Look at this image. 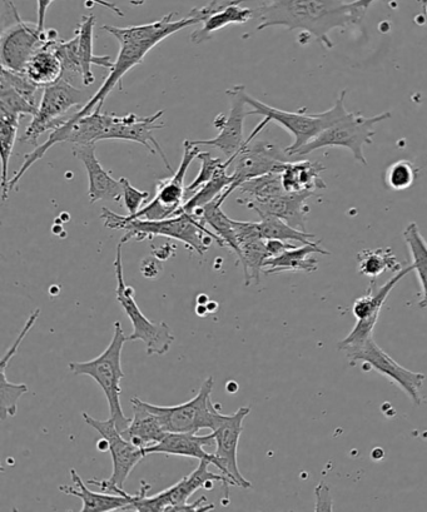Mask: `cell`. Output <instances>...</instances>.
Instances as JSON below:
<instances>
[{"instance_id": "48", "label": "cell", "mask_w": 427, "mask_h": 512, "mask_svg": "<svg viewBox=\"0 0 427 512\" xmlns=\"http://www.w3.org/2000/svg\"><path fill=\"white\" fill-rule=\"evenodd\" d=\"M102 439H103V437H102ZM97 447H98L99 451H102V452L109 451V444H108V441L106 439L99 440L98 444H97Z\"/></svg>"}, {"instance_id": "45", "label": "cell", "mask_w": 427, "mask_h": 512, "mask_svg": "<svg viewBox=\"0 0 427 512\" xmlns=\"http://www.w3.org/2000/svg\"><path fill=\"white\" fill-rule=\"evenodd\" d=\"M316 506L317 511H332L334 505H332V497L330 494L329 486L325 482H320L315 489Z\"/></svg>"}, {"instance_id": "5", "label": "cell", "mask_w": 427, "mask_h": 512, "mask_svg": "<svg viewBox=\"0 0 427 512\" xmlns=\"http://www.w3.org/2000/svg\"><path fill=\"white\" fill-rule=\"evenodd\" d=\"M346 94L347 91H342L337 97L334 107H331L329 111L317 114L282 111V109L267 106L247 92L245 97L247 106L252 108L251 111H248V116H262L268 122H275L294 136V143L285 149L287 156L292 157L307 143L319 137L325 129L349 113L345 107Z\"/></svg>"}, {"instance_id": "28", "label": "cell", "mask_w": 427, "mask_h": 512, "mask_svg": "<svg viewBox=\"0 0 427 512\" xmlns=\"http://www.w3.org/2000/svg\"><path fill=\"white\" fill-rule=\"evenodd\" d=\"M245 0H228L202 23V27L191 34V42L201 44L211 39L212 34L231 24H245L255 16V11L242 7Z\"/></svg>"}, {"instance_id": "38", "label": "cell", "mask_w": 427, "mask_h": 512, "mask_svg": "<svg viewBox=\"0 0 427 512\" xmlns=\"http://www.w3.org/2000/svg\"><path fill=\"white\" fill-rule=\"evenodd\" d=\"M38 107L24 98L7 82L0 81V113L14 114V116H34Z\"/></svg>"}, {"instance_id": "13", "label": "cell", "mask_w": 427, "mask_h": 512, "mask_svg": "<svg viewBox=\"0 0 427 512\" xmlns=\"http://www.w3.org/2000/svg\"><path fill=\"white\" fill-rule=\"evenodd\" d=\"M200 147L192 144L191 141L183 143V157L180 167L170 178L158 181L156 196L148 205L142 207L136 215L127 216L132 220L161 221L173 216L180 215L185 205L186 187L185 178L188 168L195 161L200 153Z\"/></svg>"}, {"instance_id": "44", "label": "cell", "mask_w": 427, "mask_h": 512, "mask_svg": "<svg viewBox=\"0 0 427 512\" xmlns=\"http://www.w3.org/2000/svg\"><path fill=\"white\" fill-rule=\"evenodd\" d=\"M54 2V0H37V13H38V27L44 31V23H46V17L48 8L51 7V4ZM86 2L89 3V6H93V4H98V6L104 7L109 9V11L113 12L114 14H117L118 17H124V13L119 9L116 4L107 2V0H86Z\"/></svg>"}, {"instance_id": "37", "label": "cell", "mask_w": 427, "mask_h": 512, "mask_svg": "<svg viewBox=\"0 0 427 512\" xmlns=\"http://www.w3.org/2000/svg\"><path fill=\"white\" fill-rule=\"evenodd\" d=\"M19 116L14 114L0 113V146H2V200L7 201L9 178L8 167L11 161L13 148L16 146L18 138L19 123H21Z\"/></svg>"}, {"instance_id": "4", "label": "cell", "mask_w": 427, "mask_h": 512, "mask_svg": "<svg viewBox=\"0 0 427 512\" xmlns=\"http://www.w3.org/2000/svg\"><path fill=\"white\" fill-rule=\"evenodd\" d=\"M128 337L124 335L121 321L114 323V333L111 344L103 354L87 362H71L68 369L78 376H89L101 387L109 406V414L119 432L127 429L129 419L124 415L121 405V380L124 379L122 370V351Z\"/></svg>"}, {"instance_id": "15", "label": "cell", "mask_w": 427, "mask_h": 512, "mask_svg": "<svg viewBox=\"0 0 427 512\" xmlns=\"http://www.w3.org/2000/svg\"><path fill=\"white\" fill-rule=\"evenodd\" d=\"M346 355L351 361H361L362 369L365 371L375 370L379 374L386 376L387 379L394 382L410 397L414 405H421L420 390L424 386L426 376L421 374V372L410 371L397 364L389 354H386L376 344L374 337L367 340L365 344L346 351Z\"/></svg>"}, {"instance_id": "6", "label": "cell", "mask_w": 427, "mask_h": 512, "mask_svg": "<svg viewBox=\"0 0 427 512\" xmlns=\"http://www.w3.org/2000/svg\"><path fill=\"white\" fill-rule=\"evenodd\" d=\"M215 379L207 377L198 394L185 404L176 406H157L146 402L148 410L160 419L167 432L198 434L201 430L217 429L228 417L221 414L222 405L213 404L212 391Z\"/></svg>"}, {"instance_id": "3", "label": "cell", "mask_w": 427, "mask_h": 512, "mask_svg": "<svg viewBox=\"0 0 427 512\" xmlns=\"http://www.w3.org/2000/svg\"><path fill=\"white\" fill-rule=\"evenodd\" d=\"M101 218L104 226L109 230L126 231V235L121 240L123 243L131 240L143 241L146 238L152 240L153 237L162 236L185 243L190 250L200 256L205 255L212 242L225 247L221 238L215 232L208 230L201 218L188 215L183 210L180 215L166 218V220L146 221L137 220V218L132 220L127 216H119L108 208H103Z\"/></svg>"}, {"instance_id": "33", "label": "cell", "mask_w": 427, "mask_h": 512, "mask_svg": "<svg viewBox=\"0 0 427 512\" xmlns=\"http://www.w3.org/2000/svg\"><path fill=\"white\" fill-rule=\"evenodd\" d=\"M404 240L409 248L411 266L414 268L421 286L419 307L427 308V241L415 222H411L405 228Z\"/></svg>"}, {"instance_id": "24", "label": "cell", "mask_w": 427, "mask_h": 512, "mask_svg": "<svg viewBox=\"0 0 427 512\" xmlns=\"http://www.w3.org/2000/svg\"><path fill=\"white\" fill-rule=\"evenodd\" d=\"M133 417L127 429L121 431L124 439L145 450L165 439L167 431L160 419L147 409L145 401L132 399Z\"/></svg>"}, {"instance_id": "11", "label": "cell", "mask_w": 427, "mask_h": 512, "mask_svg": "<svg viewBox=\"0 0 427 512\" xmlns=\"http://www.w3.org/2000/svg\"><path fill=\"white\" fill-rule=\"evenodd\" d=\"M89 101L87 93L74 87L72 83L61 81L43 88L41 103L34 114L32 122L21 137L22 143L37 144L43 133L53 132L66 122V113L72 108L86 104Z\"/></svg>"}, {"instance_id": "32", "label": "cell", "mask_w": 427, "mask_h": 512, "mask_svg": "<svg viewBox=\"0 0 427 512\" xmlns=\"http://www.w3.org/2000/svg\"><path fill=\"white\" fill-rule=\"evenodd\" d=\"M235 157L228 158L222 167L218 169L216 175L212 177L211 181H208L203 185L200 190L193 193L190 200L185 202L182 210L188 213V215H195L198 210L208 205L212 201H215L217 197H220L228 187L233 185L235 178L232 175H228L227 169L235 162Z\"/></svg>"}, {"instance_id": "46", "label": "cell", "mask_w": 427, "mask_h": 512, "mask_svg": "<svg viewBox=\"0 0 427 512\" xmlns=\"http://www.w3.org/2000/svg\"><path fill=\"white\" fill-rule=\"evenodd\" d=\"M161 262L157 257L147 258V260L143 261L141 266L143 276L146 278H156L158 273L162 271Z\"/></svg>"}, {"instance_id": "9", "label": "cell", "mask_w": 427, "mask_h": 512, "mask_svg": "<svg viewBox=\"0 0 427 512\" xmlns=\"http://www.w3.org/2000/svg\"><path fill=\"white\" fill-rule=\"evenodd\" d=\"M123 245L122 241L118 243L114 270H116L117 277V301L126 312L133 327L132 335L128 336V341L141 340L146 345L148 356L166 355L168 350L171 349L173 341H175V336H173L171 327L166 322H151L138 307L136 300H134V288L128 286L124 281Z\"/></svg>"}, {"instance_id": "35", "label": "cell", "mask_w": 427, "mask_h": 512, "mask_svg": "<svg viewBox=\"0 0 427 512\" xmlns=\"http://www.w3.org/2000/svg\"><path fill=\"white\" fill-rule=\"evenodd\" d=\"M261 221L258 222V228L263 240H278L283 242H300L302 245H311L316 243V236L312 233L296 230L289 223L276 216L258 215Z\"/></svg>"}, {"instance_id": "12", "label": "cell", "mask_w": 427, "mask_h": 512, "mask_svg": "<svg viewBox=\"0 0 427 512\" xmlns=\"http://www.w3.org/2000/svg\"><path fill=\"white\" fill-rule=\"evenodd\" d=\"M13 11L16 22L4 29L2 33L0 59H2V68L24 72L34 54L41 51L49 41L57 38L58 32L54 29L42 31L38 24L24 22L16 7H13Z\"/></svg>"}, {"instance_id": "39", "label": "cell", "mask_w": 427, "mask_h": 512, "mask_svg": "<svg viewBox=\"0 0 427 512\" xmlns=\"http://www.w3.org/2000/svg\"><path fill=\"white\" fill-rule=\"evenodd\" d=\"M416 168L409 161H397L386 168L384 181L385 185L392 191H405L414 185L416 180Z\"/></svg>"}, {"instance_id": "40", "label": "cell", "mask_w": 427, "mask_h": 512, "mask_svg": "<svg viewBox=\"0 0 427 512\" xmlns=\"http://www.w3.org/2000/svg\"><path fill=\"white\" fill-rule=\"evenodd\" d=\"M0 419L7 420V417L16 416L18 400L29 391L24 384H12L8 381L7 374L0 375Z\"/></svg>"}, {"instance_id": "1", "label": "cell", "mask_w": 427, "mask_h": 512, "mask_svg": "<svg viewBox=\"0 0 427 512\" xmlns=\"http://www.w3.org/2000/svg\"><path fill=\"white\" fill-rule=\"evenodd\" d=\"M207 13V8L201 7L192 9L190 14L180 19V21H173L176 13H168L160 21L142 24V26L126 28L103 26V31L111 34L119 42L118 57L102 87L98 89V92L92 98H89V101L78 112L67 119V123L77 122L78 119L88 116V114L96 111V109L102 111L103 103L106 101L109 93L117 86L122 91L123 77L131 69L138 66L145 59L148 52H151L157 44L165 41L172 34L205 22L208 17Z\"/></svg>"}, {"instance_id": "49", "label": "cell", "mask_w": 427, "mask_h": 512, "mask_svg": "<svg viewBox=\"0 0 427 512\" xmlns=\"http://www.w3.org/2000/svg\"><path fill=\"white\" fill-rule=\"evenodd\" d=\"M129 3L132 4L134 7L143 6V4L146 3V0H129Z\"/></svg>"}, {"instance_id": "31", "label": "cell", "mask_w": 427, "mask_h": 512, "mask_svg": "<svg viewBox=\"0 0 427 512\" xmlns=\"http://www.w3.org/2000/svg\"><path fill=\"white\" fill-rule=\"evenodd\" d=\"M232 195L230 190L222 193L220 197H217L215 201L208 203L207 206L198 210L195 215L201 218L205 225L212 228L213 232L221 238L223 245L230 248L233 253L238 257L240 256V246H238L235 226H233V220L222 211L223 202Z\"/></svg>"}, {"instance_id": "25", "label": "cell", "mask_w": 427, "mask_h": 512, "mask_svg": "<svg viewBox=\"0 0 427 512\" xmlns=\"http://www.w3.org/2000/svg\"><path fill=\"white\" fill-rule=\"evenodd\" d=\"M315 253L324 256L330 255V252L322 248L319 242L301 247L295 246L281 253L280 256L268 258L263 266V272L266 275H275V273L281 272H315L319 268V262L312 257Z\"/></svg>"}, {"instance_id": "19", "label": "cell", "mask_w": 427, "mask_h": 512, "mask_svg": "<svg viewBox=\"0 0 427 512\" xmlns=\"http://www.w3.org/2000/svg\"><path fill=\"white\" fill-rule=\"evenodd\" d=\"M163 114H165V111H158L153 116L148 117H139L136 113H129L127 116H118V114L112 113L111 122H109L107 131L104 133L103 141L121 139V141L142 144L152 154H160L168 171L175 173V169L172 168L166 154L163 153V149L153 136L155 131L165 127V123H160Z\"/></svg>"}, {"instance_id": "36", "label": "cell", "mask_w": 427, "mask_h": 512, "mask_svg": "<svg viewBox=\"0 0 427 512\" xmlns=\"http://www.w3.org/2000/svg\"><path fill=\"white\" fill-rule=\"evenodd\" d=\"M357 263L362 276L375 278L386 271L399 272L401 263L396 260L391 248H376V250H364L357 253Z\"/></svg>"}, {"instance_id": "8", "label": "cell", "mask_w": 427, "mask_h": 512, "mask_svg": "<svg viewBox=\"0 0 427 512\" xmlns=\"http://www.w3.org/2000/svg\"><path fill=\"white\" fill-rule=\"evenodd\" d=\"M391 118L390 112L376 114V116L366 117L361 113L349 112L331 127L325 129L314 141L307 143L295 156H306L321 148L341 147L349 149L352 156L362 166H366L364 148L372 144L376 131V124L387 121Z\"/></svg>"}, {"instance_id": "30", "label": "cell", "mask_w": 427, "mask_h": 512, "mask_svg": "<svg viewBox=\"0 0 427 512\" xmlns=\"http://www.w3.org/2000/svg\"><path fill=\"white\" fill-rule=\"evenodd\" d=\"M58 37L49 41L24 69V74L38 87L46 88L61 81L63 78V64L56 51Z\"/></svg>"}, {"instance_id": "27", "label": "cell", "mask_w": 427, "mask_h": 512, "mask_svg": "<svg viewBox=\"0 0 427 512\" xmlns=\"http://www.w3.org/2000/svg\"><path fill=\"white\" fill-rule=\"evenodd\" d=\"M71 477L74 484H76L77 489L66 485L59 486L58 489L63 492V494L79 497L83 502L81 509L82 512L124 511L127 506L132 504L133 495L106 494V492H99V494H97V492H92L88 489L87 485L84 484L82 477L78 475L76 470H71Z\"/></svg>"}, {"instance_id": "26", "label": "cell", "mask_w": 427, "mask_h": 512, "mask_svg": "<svg viewBox=\"0 0 427 512\" xmlns=\"http://www.w3.org/2000/svg\"><path fill=\"white\" fill-rule=\"evenodd\" d=\"M94 27H96V18L94 16H84L79 23L76 31V48L79 64L82 69V82L84 86H91L96 81L92 71L93 66L112 69L114 62L108 56H96L94 54L93 39Z\"/></svg>"}, {"instance_id": "7", "label": "cell", "mask_w": 427, "mask_h": 512, "mask_svg": "<svg viewBox=\"0 0 427 512\" xmlns=\"http://www.w3.org/2000/svg\"><path fill=\"white\" fill-rule=\"evenodd\" d=\"M211 462L201 460L200 465L192 474L183 477L177 484L168 487L160 494L147 496L148 490H151V485L142 481L141 490L138 494L133 495L132 504L127 506L124 511H182L183 507L188 504L190 497L200 489H213V482H221L225 487V500L228 501V487L233 486L232 481L226 475L215 474L208 470Z\"/></svg>"}, {"instance_id": "23", "label": "cell", "mask_w": 427, "mask_h": 512, "mask_svg": "<svg viewBox=\"0 0 427 512\" xmlns=\"http://www.w3.org/2000/svg\"><path fill=\"white\" fill-rule=\"evenodd\" d=\"M216 445L215 435L200 436L197 434H183V432H167L165 439L157 445L145 449L146 455L165 454L173 456L191 457L196 460H207L218 469L215 454H208L205 446Z\"/></svg>"}, {"instance_id": "14", "label": "cell", "mask_w": 427, "mask_h": 512, "mask_svg": "<svg viewBox=\"0 0 427 512\" xmlns=\"http://www.w3.org/2000/svg\"><path fill=\"white\" fill-rule=\"evenodd\" d=\"M411 271H414L411 265L406 268H402L399 272H396L394 277H391L384 286L379 288L375 287V282L371 281L369 290L366 295L357 298L352 306V313L357 320L354 328H352L349 335L344 340H341L337 344V349L340 351H349L365 344L367 340L374 337V330L377 321H379L382 307H384L387 297L396 287L402 278L409 275Z\"/></svg>"}, {"instance_id": "41", "label": "cell", "mask_w": 427, "mask_h": 512, "mask_svg": "<svg viewBox=\"0 0 427 512\" xmlns=\"http://www.w3.org/2000/svg\"><path fill=\"white\" fill-rule=\"evenodd\" d=\"M197 158L200 159L202 166L195 180H193L190 186L186 187V195L187 193H192L193 195V193L200 190L205 183L211 181L212 177L216 175L218 169H220L222 164L225 163L221 161L220 158L212 157L210 152H200L198 153Z\"/></svg>"}, {"instance_id": "10", "label": "cell", "mask_w": 427, "mask_h": 512, "mask_svg": "<svg viewBox=\"0 0 427 512\" xmlns=\"http://www.w3.org/2000/svg\"><path fill=\"white\" fill-rule=\"evenodd\" d=\"M82 416L87 425L93 427L103 439L108 441L113 465V472L109 479H93L89 480L88 484L98 486L106 494L127 495L123 489L124 484H126L128 476L132 474L134 467L147 456L145 450L124 439L111 417L107 421H101L94 419L87 412H84Z\"/></svg>"}, {"instance_id": "20", "label": "cell", "mask_w": 427, "mask_h": 512, "mask_svg": "<svg viewBox=\"0 0 427 512\" xmlns=\"http://www.w3.org/2000/svg\"><path fill=\"white\" fill-rule=\"evenodd\" d=\"M238 246H240V260L245 273L246 286L260 283L261 272L265 262L270 258L267 251L266 240H263L258 222H241L233 220Z\"/></svg>"}, {"instance_id": "22", "label": "cell", "mask_w": 427, "mask_h": 512, "mask_svg": "<svg viewBox=\"0 0 427 512\" xmlns=\"http://www.w3.org/2000/svg\"><path fill=\"white\" fill-rule=\"evenodd\" d=\"M74 156L83 163L88 176V195L91 205L97 201L109 200L118 202L122 198V185L114 180L111 173L103 168L96 156V144L92 146H76Z\"/></svg>"}, {"instance_id": "2", "label": "cell", "mask_w": 427, "mask_h": 512, "mask_svg": "<svg viewBox=\"0 0 427 512\" xmlns=\"http://www.w3.org/2000/svg\"><path fill=\"white\" fill-rule=\"evenodd\" d=\"M255 13L260 19L257 31L272 27L302 31L327 49L335 47L332 31L361 23L365 16L349 0H266Z\"/></svg>"}, {"instance_id": "34", "label": "cell", "mask_w": 427, "mask_h": 512, "mask_svg": "<svg viewBox=\"0 0 427 512\" xmlns=\"http://www.w3.org/2000/svg\"><path fill=\"white\" fill-rule=\"evenodd\" d=\"M237 190L245 196L237 200V203L242 206L251 202L265 201L287 192L282 185L281 172L267 173V175L253 178V180L242 183Z\"/></svg>"}, {"instance_id": "21", "label": "cell", "mask_w": 427, "mask_h": 512, "mask_svg": "<svg viewBox=\"0 0 427 512\" xmlns=\"http://www.w3.org/2000/svg\"><path fill=\"white\" fill-rule=\"evenodd\" d=\"M312 196H315L314 192H285L265 201L247 203L246 207L257 212V215L276 216L296 230L307 232V215L310 213L307 201Z\"/></svg>"}, {"instance_id": "16", "label": "cell", "mask_w": 427, "mask_h": 512, "mask_svg": "<svg viewBox=\"0 0 427 512\" xmlns=\"http://www.w3.org/2000/svg\"><path fill=\"white\" fill-rule=\"evenodd\" d=\"M263 127L258 126L253 129L251 136L246 139L245 146L237 153L232 176L235 182L230 187L233 192L247 181L253 178L267 175V173L281 172L287 161L285 149L270 142H255L253 139L261 133Z\"/></svg>"}, {"instance_id": "18", "label": "cell", "mask_w": 427, "mask_h": 512, "mask_svg": "<svg viewBox=\"0 0 427 512\" xmlns=\"http://www.w3.org/2000/svg\"><path fill=\"white\" fill-rule=\"evenodd\" d=\"M250 414L251 407H240L235 414L228 415L227 419L213 431L218 470L232 481L233 486L245 490L251 489L252 484L241 474L240 467H238L237 451L243 431V421Z\"/></svg>"}, {"instance_id": "42", "label": "cell", "mask_w": 427, "mask_h": 512, "mask_svg": "<svg viewBox=\"0 0 427 512\" xmlns=\"http://www.w3.org/2000/svg\"><path fill=\"white\" fill-rule=\"evenodd\" d=\"M119 182H121L122 185V198L124 207H126L128 211V216L136 215L143 205H145L148 198H150V193L137 190L136 187L131 185V182H129L127 178H121Z\"/></svg>"}, {"instance_id": "43", "label": "cell", "mask_w": 427, "mask_h": 512, "mask_svg": "<svg viewBox=\"0 0 427 512\" xmlns=\"http://www.w3.org/2000/svg\"><path fill=\"white\" fill-rule=\"evenodd\" d=\"M39 316H41V308H36V310L31 313V316H29L26 325H24L23 330L19 333L17 340L14 341V344L11 347H9L7 354L4 355L2 361H0V375L6 374L9 362H11L13 357L17 355L19 346L22 345L24 338L28 336V333L31 332L34 325H36Z\"/></svg>"}, {"instance_id": "47", "label": "cell", "mask_w": 427, "mask_h": 512, "mask_svg": "<svg viewBox=\"0 0 427 512\" xmlns=\"http://www.w3.org/2000/svg\"><path fill=\"white\" fill-rule=\"evenodd\" d=\"M375 0H351L352 6H354L357 11L361 13H366L367 9L370 8L371 4L374 3ZM427 2V0H426Z\"/></svg>"}, {"instance_id": "17", "label": "cell", "mask_w": 427, "mask_h": 512, "mask_svg": "<svg viewBox=\"0 0 427 512\" xmlns=\"http://www.w3.org/2000/svg\"><path fill=\"white\" fill-rule=\"evenodd\" d=\"M227 96L231 99V108L228 114H218L215 119V128L218 134L215 138L205 141H191L197 147L210 146L220 149L228 158L236 157L237 153L245 146V119L248 116L246 111V87L235 86L228 89Z\"/></svg>"}, {"instance_id": "29", "label": "cell", "mask_w": 427, "mask_h": 512, "mask_svg": "<svg viewBox=\"0 0 427 512\" xmlns=\"http://www.w3.org/2000/svg\"><path fill=\"white\" fill-rule=\"evenodd\" d=\"M326 167L321 162H287L281 171L282 185L287 192H314L325 190L326 183L321 173Z\"/></svg>"}]
</instances>
